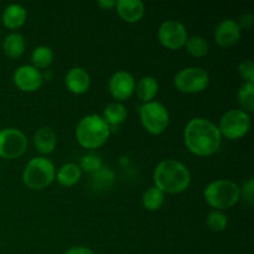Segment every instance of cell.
<instances>
[{
    "mask_svg": "<svg viewBox=\"0 0 254 254\" xmlns=\"http://www.w3.org/2000/svg\"><path fill=\"white\" fill-rule=\"evenodd\" d=\"M184 143L196 156H211L217 153L222 143L218 127L205 118L189 121L184 129Z\"/></svg>",
    "mask_w": 254,
    "mask_h": 254,
    "instance_id": "1",
    "label": "cell"
},
{
    "mask_svg": "<svg viewBox=\"0 0 254 254\" xmlns=\"http://www.w3.org/2000/svg\"><path fill=\"white\" fill-rule=\"evenodd\" d=\"M154 186L164 193L176 195L190 186L191 174L185 164L175 159H165L160 161L153 174Z\"/></svg>",
    "mask_w": 254,
    "mask_h": 254,
    "instance_id": "2",
    "label": "cell"
},
{
    "mask_svg": "<svg viewBox=\"0 0 254 254\" xmlns=\"http://www.w3.org/2000/svg\"><path fill=\"white\" fill-rule=\"evenodd\" d=\"M111 127L98 114H88L76 127V140L82 148L99 149L108 141Z\"/></svg>",
    "mask_w": 254,
    "mask_h": 254,
    "instance_id": "3",
    "label": "cell"
},
{
    "mask_svg": "<svg viewBox=\"0 0 254 254\" xmlns=\"http://www.w3.org/2000/svg\"><path fill=\"white\" fill-rule=\"evenodd\" d=\"M240 186L235 181L220 179L208 184L203 190V198L210 207L225 211L241 200Z\"/></svg>",
    "mask_w": 254,
    "mask_h": 254,
    "instance_id": "4",
    "label": "cell"
},
{
    "mask_svg": "<svg viewBox=\"0 0 254 254\" xmlns=\"http://www.w3.org/2000/svg\"><path fill=\"white\" fill-rule=\"evenodd\" d=\"M56 169L50 159L32 158L22 171V183L31 190H44L55 181Z\"/></svg>",
    "mask_w": 254,
    "mask_h": 254,
    "instance_id": "5",
    "label": "cell"
},
{
    "mask_svg": "<svg viewBox=\"0 0 254 254\" xmlns=\"http://www.w3.org/2000/svg\"><path fill=\"white\" fill-rule=\"evenodd\" d=\"M139 117L143 128L153 135L163 134L170 123V114L163 103L151 101L144 103L139 109Z\"/></svg>",
    "mask_w": 254,
    "mask_h": 254,
    "instance_id": "6",
    "label": "cell"
},
{
    "mask_svg": "<svg viewBox=\"0 0 254 254\" xmlns=\"http://www.w3.org/2000/svg\"><path fill=\"white\" fill-rule=\"evenodd\" d=\"M174 84L183 93H201L210 84V76L201 67H186L175 74Z\"/></svg>",
    "mask_w": 254,
    "mask_h": 254,
    "instance_id": "7",
    "label": "cell"
},
{
    "mask_svg": "<svg viewBox=\"0 0 254 254\" xmlns=\"http://www.w3.org/2000/svg\"><path fill=\"white\" fill-rule=\"evenodd\" d=\"M251 129V117L241 109L226 112L220 121L218 130L221 135L230 140H238L247 135Z\"/></svg>",
    "mask_w": 254,
    "mask_h": 254,
    "instance_id": "8",
    "label": "cell"
},
{
    "mask_svg": "<svg viewBox=\"0 0 254 254\" xmlns=\"http://www.w3.org/2000/svg\"><path fill=\"white\" fill-rule=\"evenodd\" d=\"M27 149L26 135L16 128L0 129V158L14 160L25 154Z\"/></svg>",
    "mask_w": 254,
    "mask_h": 254,
    "instance_id": "9",
    "label": "cell"
},
{
    "mask_svg": "<svg viewBox=\"0 0 254 254\" xmlns=\"http://www.w3.org/2000/svg\"><path fill=\"white\" fill-rule=\"evenodd\" d=\"M159 42L168 50H179L188 41V30L179 20H166L159 26Z\"/></svg>",
    "mask_w": 254,
    "mask_h": 254,
    "instance_id": "10",
    "label": "cell"
},
{
    "mask_svg": "<svg viewBox=\"0 0 254 254\" xmlns=\"http://www.w3.org/2000/svg\"><path fill=\"white\" fill-rule=\"evenodd\" d=\"M14 84L22 92L31 93L37 91L44 83V74L31 64H22L12 74Z\"/></svg>",
    "mask_w": 254,
    "mask_h": 254,
    "instance_id": "11",
    "label": "cell"
},
{
    "mask_svg": "<svg viewBox=\"0 0 254 254\" xmlns=\"http://www.w3.org/2000/svg\"><path fill=\"white\" fill-rule=\"evenodd\" d=\"M109 93L117 102H124L130 98L135 89V79L127 71H117L112 74L108 83Z\"/></svg>",
    "mask_w": 254,
    "mask_h": 254,
    "instance_id": "12",
    "label": "cell"
},
{
    "mask_svg": "<svg viewBox=\"0 0 254 254\" xmlns=\"http://www.w3.org/2000/svg\"><path fill=\"white\" fill-rule=\"evenodd\" d=\"M241 35H242V30H241L238 22L233 19L222 20L216 26L215 32H213L216 44L225 49L235 46L241 40Z\"/></svg>",
    "mask_w": 254,
    "mask_h": 254,
    "instance_id": "13",
    "label": "cell"
},
{
    "mask_svg": "<svg viewBox=\"0 0 254 254\" xmlns=\"http://www.w3.org/2000/svg\"><path fill=\"white\" fill-rule=\"evenodd\" d=\"M64 84L71 93L76 96L84 94L91 87V77L82 67H72L64 77Z\"/></svg>",
    "mask_w": 254,
    "mask_h": 254,
    "instance_id": "14",
    "label": "cell"
},
{
    "mask_svg": "<svg viewBox=\"0 0 254 254\" xmlns=\"http://www.w3.org/2000/svg\"><path fill=\"white\" fill-rule=\"evenodd\" d=\"M118 16L128 24H135L143 19L145 5L141 0H118L116 2Z\"/></svg>",
    "mask_w": 254,
    "mask_h": 254,
    "instance_id": "15",
    "label": "cell"
},
{
    "mask_svg": "<svg viewBox=\"0 0 254 254\" xmlns=\"http://www.w3.org/2000/svg\"><path fill=\"white\" fill-rule=\"evenodd\" d=\"M27 11L20 4H10L2 11L1 21L6 29L16 30L26 22Z\"/></svg>",
    "mask_w": 254,
    "mask_h": 254,
    "instance_id": "16",
    "label": "cell"
},
{
    "mask_svg": "<svg viewBox=\"0 0 254 254\" xmlns=\"http://www.w3.org/2000/svg\"><path fill=\"white\" fill-rule=\"evenodd\" d=\"M57 144V136L50 127H41L34 135V145L40 154H51Z\"/></svg>",
    "mask_w": 254,
    "mask_h": 254,
    "instance_id": "17",
    "label": "cell"
},
{
    "mask_svg": "<svg viewBox=\"0 0 254 254\" xmlns=\"http://www.w3.org/2000/svg\"><path fill=\"white\" fill-rule=\"evenodd\" d=\"M81 178L82 171L79 166L73 163H67L60 166L59 170L56 171L55 180H57V183L64 188H72L76 184H78Z\"/></svg>",
    "mask_w": 254,
    "mask_h": 254,
    "instance_id": "18",
    "label": "cell"
},
{
    "mask_svg": "<svg viewBox=\"0 0 254 254\" xmlns=\"http://www.w3.org/2000/svg\"><path fill=\"white\" fill-rule=\"evenodd\" d=\"M158 92L159 83L155 77L153 76L141 77L135 83V89H134V93L144 103H149V102L153 101Z\"/></svg>",
    "mask_w": 254,
    "mask_h": 254,
    "instance_id": "19",
    "label": "cell"
},
{
    "mask_svg": "<svg viewBox=\"0 0 254 254\" xmlns=\"http://www.w3.org/2000/svg\"><path fill=\"white\" fill-rule=\"evenodd\" d=\"M2 51L9 59H19L25 52V39L19 32H10L2 41Z\"/></svg>",
    "mask_w": 254,
    "mask_h": 254,
    "instance_id": "20",
    "label": "cell"
},
{
    "mask_svg": "<svg viewBox=\"0 0 254 254\" xmlns=\"http://www.w3.org/2000/svg\"><path fill=\"white\" fill-rule=\"evenodd\" d=\"M127 116H128V112H127V108L123 104L119 103V102H112V103H109L104 108L103 117L102 118L111 127L119 126V124L124 123L127 119Z\"/></svg>",
    "mask_w": 254,
    "mask_h": 254,
    "instance_id": "21",
    "label": "cell"
},
{
    "mask_svg": "<svg viewBox=\"0 0 254 254\" xmlns=\"http://www.w3.org/2000/svg\"><path fill=\"white\" fill-rule=\"evenodd\" d=\"M165 202V193L159 190L155 186H150L146 189L141 197V203L144 208L148 211H158L163 207Z\"/></svg>",
    "mask_w": 254,
    "mask_h": 254,
    "instance_id": "22",
    "label": "cell"
},
{
    "mask_svg": "<svg viewBox=\"0 0 254 254\" xmlns=\"http://www.w3.org/2000/svg\"><path fill=\"white\" fill-rule=\"evenodd\" d=\"M31 66H34L39 71L49 68L54 62V51L49 46L35 47L31 54Z\"/></svg>",
    "mask_w": 254,
    "mask_h": 254,
    "instance_id": "23",
    "label": "cell"
},
{
    "mask_svg": "<svg viewBox=\"0 0 254 254\" xmlns=\"http://www.w3.org/2000/svg\"><path fill=\"white\" fill-rule=\"evenodd\" d=\"M185 47L188 54L190 56L196 57V59L205 57L208 54V50H210L208 42L202 36H198V35L189 37L185 44Z\"/></svg>",
    "mask_w": 254,
    "mask_h": 254,
    "instance_id": "24",
    "label": "cell"
},
{
    "mask_svg": "<svg viewBox=\"0 0 254 254\" xmlns=\"http://www.w3.org/2000/svg\"><path fill=\"white\" fill-rule=\"evenodd\" d=\"M238 104L241 111L246 113H252L254 111V83H246L240 88L237 93Z\"/></svg>",
    "mask_w": 254,
    "mask_h": 254,
    "instance_id": "25",
    "label": "cell"
},
{
    "mask_svg": "<svg viewBox=\"0 0 254 254\" xmlns=\"http://www.w3.org/2000/svg\"><path fill=\"white\" fill-rule=\"evenodd\" d=\"M206 225L212 232H222L227 228L228 218L222 211L213 210L211 211L206 218Z\"/></svg>",
    "mask_w": 254,
    "mask_h": 254,
    "instance_id": "26",
    "label": "cell"
},
{
    "mask_svg": "<svg viewBox=\"0 0 254 254\" xmlns=\"http://www.w3.org/2000/svg\"><path fill=\"white\" fill-rule=\"evenodd\" d=\"M81 171H86L88 174H96L102 169V160L96 154H87L81 159L79 163Z\"/></svg>",
    "mask_w": 254,
    "mask_h": 254,
    "instance_id": "27",
    "label": "cell"
},
{
    "mask_svg": "<svg viewBox=\"0 0 254 254\" xmlns=\"http://www.w3.org/2000/svg\"><path fill=\"white\" fill-rule=\"evenodd\" d=\"M238 73L246 83H254V64L251 59L243 60L238 64Z\"/></svg>",
    "mask_w": 254,
    "mask_h": 254,
    "instance_id": "28",
    "label": "cell"
},
{
    "mask_svg": "<svg viewBox=\"0 0 254 254\" xmlns=\"http://www.w3.org/2000/svg\"><path fill=\"white\" fill-rule=\"evenodd\" d=\"M241 197L245 200V202L247 203L248 206H253L254 203V181L253 179H250V180L246 181L243 184L242 189H240Z\"/></svg>",
    "mask_w": 254,
    "mask_h": 254,
    "instance_id": "29",
    "label": "cell"
},
{
    "mask_svg": "<svg viewBox=\"0 0 254 254\" xmlns=\"http://www.w3.org/2000/svg\"><path fill=\"white\" fill-rule=\"evenodd\" d=\"M253 22H254L253 15L252 14H245V15H242V16H241L238 25H240L241 30H242V29H251V27L253 26Z\"/></svg>",
    "mask_w": 254,
    "mask_h": 254,
    "instance_id": "30",
    "label": "cell"
},
{
    "mask_svg": "<svg viewBox=\"0 0 254 254\" xmlns=\"http://www.w3.org/2000/svg\"><path fill=\"white\" fill-rule=\"evenodd\" d=\"M64 254H94V252L83 246H76V247H71L68 251H66Z\"/></svg>",
    "mask_w": 254,
    "mask_h": 254,
    "instance_id": "31",
    "label": "cell"
},
{
    "mask_svg": "<svg viewBox=\"0 0 254 254\" xmlns=\"http://www.w3.org/2000/svg\"><path fill=\"white\" fill-rule=\"evenodd\" d=\"M116 2L117 1H114V0H99V1H97V4L102 10H111L116 7Z\"/></svg>",
    "mask_w": 254,
    "mask_h": 254,
    "instance_id": "32",
    "label": "cell"
}]
</instances>
